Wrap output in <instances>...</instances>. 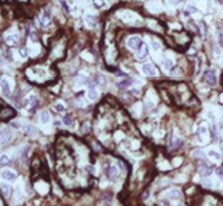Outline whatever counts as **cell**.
<instances>
[{"mask_svg": "<svg viewBox=\"0 0 223 206\" xmlns=\"http://www.w3.org/2000/svg\"><path fill=\"white\" fill-rule=\"evenodd\" d=\"M12 139V129L9 127H3L0 129V146L4 147Z\"/></svg>", "mask_w": 223, "mask_h": 206, "instance_id": "obj_1", "label": "cell"}, {"mask_svg": "<svg viewBox=\"0 0 223 206\" xmlns=\"http://www.w3.org/2000/svg\"><path fill=\"white\" fill-rule=\"evenodd\" d=\"M198 141L200 144H206L210 139V136H208V128L206 125H200L198 129V136H196Z\"/></svg>", "mask_w": 223, "mask_h": 206, "instance_id": "obj_2", "label": "cell"}, {"mask_svg": "<svg viewBox=\"0 0 223 206\" xmlns=\"http://www.w3.org/2000/svg\"><path fill=\"white\" fill-rule=\"evenodd\" d=\"M126 45H128V47H129L130 50H134V51H137V50L141 49V46H143L144 43H143V40L138 38V36H130V38L128 39Z\"/></svg>", "mask_w": 223, "mask_h": 206, "instance_id": "obj_3", "label": "cell"}, {"mask_svg": "<svg viewBox=\"0 0 223 206\" xmlns=\"http://www.w3.org/2000/svg\"><path fill=\"white\" fill-rule=\"evenodd\" d=\"M141 72H143V74H145V76H148V77H156L159 74L156 67L152 65V63H144L143 67H141Z\"/></svg>", "mask_w": 223, "mask_h": 206, "instance_id": "obj_4", "label": "cell"}, {"mask_svg": "<svg viewBox=\"0 0 223 206\" xmlns=\"http://www.w3.org/2000/svg\"><path fill=\"white\" fill-rule=\"evenodd\" d=\"M36 105H38V97H36L35 94H30L28 97L24 99V107L28 110H32Z\"/></svg>", "mask_w": 223, "mask_h": 206, "instance_id": "obj_5", "label": "cell"}, {"mask_svg": "<svg viewBox=\"0 0 223 206\" xmlns=\"http://www.w3.org/2000/svg\"><path fill=\"white\" fill-rule=\"evenodd\" d=\"M163 197L168 198V200H171V201H176L181 197V193H180V190H177V189H171V190L163 193Z\"/></svg>", "mask_w": 223, "mask_h": 206, "instance_id": "obj_6", "label": "cell"}, {"mask_svg": "<svg viewBox=\"0 0 223 206\" xmlns=\"http://www.w3.org/2000/svg\"><path fill=\"white\" fill-rule=\"evenodd\" d=\"M204 80H206V82H207L210 86L217 85V82H218V80H217V74H215L214 70H208V72L204 74Z\"/></svg>", "mask_w": 223, "mask_h": 206, "instance_id": "obj_7", "label": "cell"}, {"mask_svg": "<svg viewBox=\"0 0 223 206\" xmlns=\"http://www.w3.org/2000/svg\"><path fill=\"white\" fill-rule=\"evenodd\" d=\"M207 156L210 158L212 162H222V154L219 152L218 150H215V148H210V150H207Z\"/></svg>", "mask_w": 223, "mask_h": 206, "instance_id": "obj_8", "label": "cell"}, {"mask_svg": "<svg viewBox=\"0 0 223 206\" xmlns=\"http://www.w3.org/2000/svg\"><path fill=\"white\" fill-rule=\"evenodd\" d=\"M87 100H90V101H96L97 99H98V96H100V93H98V89H97V86L96 85H92L87 89Z\"/></svg>", "mask_w": 223, "mask_h": 206, "instance_id": "obj_9", "label": "cell"}, {"mask_svg": "<svg viewBox=\"0 0 223 206\" xmlns=\"http://www.w3.org/2000/svg\"><path fill=\"white\" fill-rule=\"evenodd\" d=\"M12 116H15V110L11 108H4V109H0V120H8Z\"/></svg>", "mask_w": 223, "mask_h": 206, "instance_id": "obj_10", "label": "cell"}, {"mask_svg": "<svg viewBox=\"0 0 223 206\" xmlns=\"http://www.w3.org/2000/svg\"><path fill=\"white\" fill-rule=\"evenodd\" d=\"M0 88H2V92L4 96H9L11 94V84H9V81L7 78L0 81Z\"/></svg>", "mask_w": 223, "mask_h": 206, "instance_id": "obj_11", "label": "cell"}, {"mask_svg": "<svg viewBox=\"0 0 223 206\" xmlns=\"http://www.w3.org/2000/svg\"><path fill=\"white\" fill-rule=\"evenodd\" d=\"M2 177H3V179H5V181H15L18 175H16L15 171L9 170V168H4V170L2 171Z\"/></svg>", "mask_w": 223, "mask_h": 206, "instance_id": "obj_12", "label": "cell"}, {"mask_svg": "<svg viewBox=\"0 0 223 206\" xmlns=\"http://www.w3.org/2000/svg\"><path fill=\"white\" fill-rule=\"evenodd\" d=\"M5 40H7V43H9V45H15V43H18V40H19V35H18V32H9V34H7L5 35Z\"/></svg>", "mask_w": 223, "mask_h": 206, "instance_id": "obj_13", "label": "cell"}, {"mask_svg": "<svg viewBox=\"0 0 223 206\" xmlns=\"http://www.w3.org/2000/svg\"><path fill=\"white\" fill-rule=\"evenodd\" d=\"M118 174H120V170H118V167L116 164H112L109 167V170H108V177L110 178V179H114V178L118 177Z\"/></svg>", "mask_w": 223, "mask_h": 206, "instance_id": "obj_14", "label": "cell"}, {"mask_svg": "<svg viewBox=\"0 0 223 206\" xmlns=\"http://www.w3.org/2000/svg\"><path fill=\"white\" fill-rule=\"evenodd\" d=\"M50 120H51V117H50V113L47 112V110H42V112L39 113V121L42 124H49L50 123Z\"/></svg>", "mask_w": 223, "mask_h": 206, "instance_id": "obj_15", "label": "cell"}, {"mask_svg": "<svg viewBox=\"0 0 223 206\" xmlns=\"http://www.w3.org/2000/svg\"><path fill=\"white\" fill-rule=\"evenodd\" d=\"M212 173V167L210 166V164H207V163H202L200 164V174L202 175H204V177H208Z\"/></svg>", "mask_w": 223, "mask_h": 206, "instance_id": "obj_16", "label": "cell"}, {"mask_svg": "<svg viewBox=\"0 0 223 206\" xmlns=\"http://www.w3.org/2000/svg\"><path fill=\"white\" fill-rule=\"evenodd\" d=\"M147 54H148V47L145 45H143L141 46V49L136 51V58L137 59H144L145 57H147Z\"/></svg>", "mask_w": 223, "mask_h": 206, "instance_id": "obj_17", "label": "cell"}, {"mask_svg": "<svg viewBox=\"0 0 223 206\" xmlns=\"http://www.w3.org/2000/svg\"><path fill=\"white\" fill-rule=\"evenodd\" d=\"M35 189L39 191L40 194H46L47 191H49V185L45 183V182H38V183H36V186H35Z\"/></svg>", "mask_w": 223, "mask_h": 206, "instance_id": "obj_18", "label": "cell"}, {"mask_svg": "<svg viewBox=\"0 0 223 206\" xmlns=\"http://www.w3.org/2000/svg\"><path fill=\"white\" fill-rule=\"evenodd\" d=\"M0 191L3 193L4 197L8 198L9 194H11V186H9L8 183H0Z\"/></svg>", "mask_w": 223, "mask_h": 206, "instance_id": "obj_19", "label": "cell"}, {"mask_svg": "<svg viewBox=\"0 0 223 206\" xmlns=\"http://www.w3.org/2000/svg\"><path fill=\"white\" fill-rule=\"evenodd\" d=\"M23 129H24V132H26L27 136H31V137L36 136V128L34 125H24V127H23Z\"/></svg>", "mask_w": 223, "mask_h": 206, "instance_id": "obj_20", "label": "cell"}, {"mask_svg": "<svg viewBox=\"0 0 223 206\" xmlns=\"http://www.w3.org/2000/svg\"><path fill=\"white\" fill-rule=\"evenodd\" d=\"M161 66L168 72V70H171L172 67H174V61L170 59V58H163V61H161Z\"/></svg>", "mask_w": 223, "mask_h": 206, "instance_id": "obj_21", "label": "cell"}, {"mask_svg": "<svg viewBox=\"0 0 223 206\" xmlns=\"http://www.w3.org/2000/svg\"><path fill=\"white\" fill-rule=\"evenodd\" d=\"M132 81L130 78H125V80H122V81H120V82L117 84V86L120 88V89H126V88H129L130 85H132Z\"/></svg>", "mask_w": 223, "mask_h": 206, "instance_id": "obj_22", "label": "cell"}, {"mask_svg": "<svg viewBox=\"0 0 223 206\" xmlns=\"http://www.w3.org/2000/svg\"><path fill=\"white\" fill-rule=\"evenodd\" d=\"M51 23V18H50V13L49 12H45L42 15V27H47Z\"/></svg>", "mask_w": 223, "mask_h": 206, "instance_id": "obj_23", "label": "cell"}, {"mask_svg": "<svg viewBox=\"0 0 223 206\" xmlns=\"http://www.w3.org/2000/svg\"><path fill=\"white\" fill-rule=\"evenodd\" d=\"M181 144V140L179 137H174V139L170 140V148H175V147H179Z\"/></svg>", "mask_w": 223, "mask_h": 206, "instance_id": "obj_24", "label": "cell"}, {"mask_svg": "<svg viewBox=\"0 0 223 206\" xmlns=\"http://www.w3.org/2000/svg\"><path fill=\"white\" fill-rule=\"evenodd\" d=\"M54 109H55L57 112L62 113V112H65L66 110V107H65V104H62V103H57L55 105H54Z\"/></svg>", "mask_w": 223, "mask_h": 206, "instance_id": "obj_25", "label": "cell"}, {"mask_svg": "<svg viewBox=\"0 0 223 206\" xmlns=\"http://www.w3.org/2000/svg\"><path fill=\"white\" fill-rule=\"evenodd\" d=\"M206 116H207V119L210 120V121H212V123H215L217 121V114H215V112H212V110H207V113H206Z\"/></svg>", "mask_w": 223, "mask_h": 206, "instance_id": "obj_26", "label": "cell"}, {"mask_svg": "<svg viewBox=\"0 0 223 206\" xmlns=\"http://www.w3.org/2000/svg\"><path fill=\"white\" fill-rule=\"evenodd\" d=\"M86 82H87V78H79L78 81H77V84H75V90H78L79 88H82L83 85H86Z\"/></svg>", "mask_w": 223, "mask_h": 206, "instance_id": "obj_27", "label": "cell"}, {"mask_svg": "<svg viewBox=\"0 0 223 206\" xmlns=\"http://www.w3.org/2000/svg\"><path fill=\"white\" fill-rule=\"evenodd\" d=\"M9 156L8 155H2V156H0V164H2V166H5V164H8L9 163Z\"/></svg>", "mask_w": 223, "mask_h": 206, "instance_id": "obj_28", "label": "cell"}, {"mask_svg": "<svg viewBox=\"0 0 223 206\" xmlns=\"http://www.w3.org/2000/svg\"><path fill=\"white\" fill-rule=\"evenodd\" d=\"M85 20H86V23L89 26H94V22H96V18H94L93 15H89V13H87V15L85 16Z\"/></svg>", "mask_w": 223, "mask_h": 206, "instance_id": "obj_29", "label": "cell"}, {"mask_svg": "<svg viewBox=\"0 0 223 206\" xmlns=\"http://www.w3.org/2000/svg\"><path fill=\"white\" fill-rule=\"evenodd\" d=\"M62 124H63V125H66V127H71V124H73L71 117H70V116H65V117H63V120H62Z\"/></svg>", "mask_w": 223, "mask_h": 206, "instance_id": "obj_30", "label": "cell"}, {"mask_svg": "<svg viewBox=\"0 0 223 206\" xmlns=\"http://www.w3.org/2000/svg\"><path fill=\"white\" fill-rule=\"evenodd\" d=\"M140 110H141V104H136V105L132 108V113H133L134 116H138V114H140Z\"/></svg>", "mask_w": 223, "mask_h": 206, "instance_id": "obj_31", "label": "cell"}, {"mask_svg": "<svg viewBox=\"0 0 223 206\" xmlns=\"http://www.w3.org/2000/svg\"><path fill=\"white\" fill-rule=\"evenodd\" d=\"M200 182H202V185L206 186V187H212V181H210L208 178H203Z\"/></svg>", "mask_w": 223, "mask_h": 206, "instance_id": "obj_32", "label": "cell"}, {"mask_svg": "<svg viewBox=\"0 0 223 206\" xmlns=\"http://www.w3.org/2000/svg\"><path fill=\"white\" fill-rule=\"evenodd\" d=\"M215 175L218 177V179H223V168L222 167L215 168Z\"/></svg>", "mask_w": 223, "mask_h": 206, "instance_id": "obj_33", "label": "cell"}, {"mask_svg": "<svg viewBox=\"0 0 223 206\" xmlns=\"http://www.w3.org/2000/svg\"><path fill=\"white\" fill-rule=\"evenodd\" d=\"M212 136H214V139H217V137L219 136V129H218L217 124H214V125H212Z\"/></svg>", "mask_w": 223, "mask_h": 206, "instance_id": "obj_34", "label": "cell"}, {"mask_svg": "<svg viewBox=\"0 0 223 206\" xmlns=\"http://www.w3.org/2000/svg\"><path fill=\"white\" fill-rule=\"evenodd\" d=\"M192 156H195V158H203L204 156V152L202 150H195L194 154H192Z\"/></svg>", "mask_w": 223, "mask_h": 206, "instance_id": "obj_35", "label": "cell"}, {"mask_svg": "<svg viewBox=\"0 0 223 206\" xmlns=\"http://www.w3.org/2000/svg\"><path fill=\"white\" fill-rule=\"evenodd\" d=\"M159 168H160V170H170L171 166L167 163V162H163V163L159 164Z\"/></svg>", "mask_w": 223, "mask_h": 206, "instance_id": "obj_36", "label": "cell"}, {"mask_svg": "<svg viewBox=\"0 0 223 206\" xmlns=\"http://www.w3.org/2000/svg\"><path fill=\"white\" fill-rule=\"evenodd\" d=\"M181 162H183V159H181V158H175L174 160H172V166H180V163Z\"/></svg>", "mask_w": 223, "mask_h": 206, "instance_id": "obj_37", "label": "cell"}, {"mask_svg": "<svg viewBox=\"0 0 223 206\" xmlns=\"http://www.w3.org/2000/svg\"><path fill=\"white\" fill-rule=\"evenodd\" d=\"M93 3L97 8H102L104 7V0H93Z\"/></svg>", "mask_w": 223, "mask_h": 206, "instance_id": "obj_38", "label": "cell"}, {"mask_svg": "<svg viewBox=\"0 0 223 206\" xmlns=\"http://www.w3.org/2000/svg\"><path fill=\"white\" fill-rule=\"evenodd\" d=\"M152 46H153V50H160V42H157V40H152Z\"/></svg>", "mask_w": 223, "mask_h": 206, "instance_id": "obj_39", "label": "cell"}, {"mask_svg": "<svg viewBox=\"0 0 223 206\" xmlns=\"http://www.w3.org/2000/svg\"><path fill=\"white\" fill-rule=\"evenodd\" d=\"M19 53H20V55H22V58H23V59L27 58V50H26V49H20V50H19Z\"/></svg>", "mask_w": 223, "mask_h": 206, "instance_id": "obj_40", "label": "cell"}, {"mask_svg": "<svg viewBox=\"0 0 223 206\" xmlns=\"http://www.w3.org/2000/svg\"><path fill=\"white\" fill-rule=\"evenodd\" d=\"M114 137H116V140H121V139L124 137V133H122V132H117V133H116V136H114Z\"/></svg>", "mask_w": 223, "mask_h": 206, "instance_id": "obj_41", "label": "cell"}, {"mask_svg": "<svg viewBox=\"0 0 223 206\" xmlns=\"http://www.w3.org/2000/svg\"><path fill=\"white\" fill-rule=\"evenodd\" d=\"M180 2H181V0H168V3H170V4H172V6H177Z\"/></svg>", "mask_w": 223, "mask_h": 206, "instance_id": "obj_42", "label": "cell"}, {"mask_svg": "<svg viewBox=\"0 0 223 206\" xmlns=\"http://www.w3.org/2000/svg\"><path fill=\"white\" fill-rule=\"evenodd\" d=\"M83 58H85V59H87V61H93L92 55H90V54H87V53H85V54H83Z\"/></svg>", "mask_w": 223, "mask_h": 206, "instance_id": "obj_43", "label": "cell"}, {"mask_svg": "<svg viewBox=\"0 0 223 206\" xmlns=\"http://www.w3.org/2000/svg\"><path fill=\"white\" fill-rule=\"evenodd\" d=\"M77 103H78L79 107H85V105H86V103H85V101H82V99H79L78 101H77Z\"/></svg>", "mask_w": 223, "mask_h": 206, "instance_id": "obj_44", "label": "cell"}, {"mask_svg": "<svg viewBox=\"0 0 223 206\" xmlns=\"http://www.w3.org/2000/svg\"><path fill=\"white\" fill-rule=\"evenodd\" d=\"M132 148H133V150L138 148V141H133V144H132Z\"/></svg>", "mask_w": 223, "mask_h": 206, "instance_id": "obj_45", "label": "cell"}, {"mask_svg": "<svg viewBox=\"0 0 223 206\" xmlns=\"http://www.w3.org/2000/svg\"><path fill=\"white\" fill-rule=\"evenodd\" d=\"M188 11H191V12H196V8H195V7H192V6H188Z\"/></svg>", "mask_w": 223, "mask_h": 206, "instance_id": "obj_46", "label": "cell"}, {"mask_svg": "<svg viewBox=\"0 0 223 206\" xmlns=\"http://www.w3.org/2000/svg\"><path fill=\"white\" fill-rule=\"evenodd\" d=\"M176 181H185V177H181V178H180V177H177V178H176Z\"/></svg>", "mask_w": 223, "mask_h": 206, "instance_id": "obj_47", "label": "cell"}, {"mask_svg": "<svg viewBox=\"0 0 223 206\" xmlns=\"http://www.w3.org/2000/svg\"><path fill=\"white\" fill-rule=\"evenodd\" d=\"M221 101H222V103H223V94H222V96H221Z\"/></svg>", "mask_w": 223, "mask_h": 206, "instance_id": "obj_48", "label": "cell"}, {"mask_svg": "<svg viewBox=\"0 0 223 206\" xmlns=\"http://www.w3.org/2000/svg\"><path fill=\"white\" fill-rule=\"evenodd\" d=\"M0 206H4V205H3V202H2V201H0Z\"/></svg>", "mask_w": 223, "mask_h": 206, "instance_id": "obj_49", "label": "cell"}]
</instances>
